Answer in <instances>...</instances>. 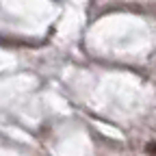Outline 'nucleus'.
I'll return each instance as SVG.
<instances>
[{
    "label": "nucleus",
    "mask_w": 156,
    "mask_h": 156,
    "mask_svg": "<svg viewBox=\"0 0 156 156\" xmlns=\"http://www.w3.org/2000/svg\"><path fill=\"white\" fill-rule=\"evenodd\" d=\"M145 152H147V156H156V141H147L145 143Z\"/></svg>",
    "instance_id": "f257e3e1"
}]
</instances>
